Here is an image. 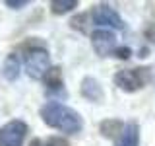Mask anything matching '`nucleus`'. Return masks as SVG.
I'll use <instances>...</instances> for the list:
<instances>
[{
  "instance_id": "1",
  "label": "nucleus",
  "mask_w": 155,
  "mask_h": 146,
  "mask_svg": "<svg viewBox=\"0 0 155 146\" xmlns=\"http://www.w3.org/2000/svg\"><path fill=\"white\" fill-rule=\"evenodd\" d=\"M41 117L48 127H52L56 130H62L66 134H76L84 129L81 115L76 109L60 103V101H47L41 107Z\"/></svg>"
},
{
  "instance_id": "2",
  "label": "nucleus",
  "mask_w": 155,
  "mask_h": 146,
  "mask_svg": "<svg viewBox=\"0 0 155 146\" xmlns=\"http://www.w3.org/2000/svg\"><path fill=\"white\" fill-rule=\"evenodd\" d=\"M114 84L124 92H138L151 80V70L147 66H136V68H124L118 70L113 76Z\"/></svg>"
},
{
  "instance_id": "3",
  "label": "nucleus",
  "mask_w": 155,
  "mask_h": 146,
  "mask_svg": "<svg viewBox=\"0 0 155 146\" xmlns=\"http://www.w3.org/2000/svg\"><path fill=\"white\" fill-rule=\"evenodd\" d=\"M23 62H25V72L35 80L43 78L47 74V70L51 68L48 51L43 47H27L25 55H23Z\"/></svg>"
},
{
  "instance_id": "4",
  "label": "nucleus",
  "mask_w": 155,
  "mask_h": 146,
  "mask_svg": "<svg viewBox=\"0 0 155 146\" xmlns=\"http://www.w3.org/2000/svg\"><path fill=\"white\" fill-rule=\"evenodd\" d=\"M27 134V125L19 119H14L0 129V146H23Z\"/></svg>"
},
{
  "instance_id": "5",
  "label": "nucleus",
  "mask_w": 155,
  "mask_h": 146,
  "mask_svg": "<svg viewBox=\"0 0 155 146\" xmlns=\"http://www.w3.org/2000/svg\"><path fill=\"white\" fill-rule=\"evenodd\" d=\"M91 18H93V23L101 26V29L105 27H114V29H124L122 18L118 16L114 8H110L109 4H99V6L93 8L91 12Z\"/></svg>"
},
{
  "instance_id": "6",
  "label": "nucleus",
  "mask_w": 155,
  "mask_h": 146,
  "mask_svg": "<svg viewBox=\"0 0 155 146\" xmlns=\"http://www.w3.org/2000/svg\"><path fill=\"white\" fill-rule=\"evenodd\" d=\"M91 45L99 57H109L116 51V37L109 29H97L91 33Z\"/></svg>"
},
{
  "instance_id": "7",
  "label": "nucleus",
  "mask_w": 155,
  "mask_h": 146,
  "mask_svg": "<svg viewBox=\"0 0 155 146\" xmlns=\"http://www.w3.org/2000/svg\"><path fill=\"white\" fill-rule=\"evenodd\" d=\"M116 146H140V125L136 121L126 123Z\"/></svg>"
},
{
  "instance_id": "8",
  "label": "nucleus",
  "mask_w": 155,
  "mask_h": 146,
  "mask_svg": "<svg viewBox=\"0 0 155 146\" xmlns=\"http://www.w3.org/2000/svg\"><path fill=\"white\" fill-rule=\"evenodd\" d=\"M81 96L97 103V101L103 99V90H101L99 82L89 76V78H84V82H81Z\"/></svg>"
},
{
  "instance_id": "9",
  "label": "nucleus",
  "mask_w": 155,
  "mask_h": 146,
  "mask_svg": "<svg viewBox=\"0 0 155 146\" xmlns=\"http://www.w3.org/2000/svg\"><path fill=\"white\" fill-rule=\"evenodd\" d=\"M43 80H45V84H47L48 94H56V92H62V88H64L60 68H48L47 74L43 76Z\"/></svg>"
},
{
  "instance_id": "10",
  "label": "nucleus",
  "mask_w": 155,
  "mask_h": 146,
  "mask_svg": "<svg viewBox=\"0 0 155 146\" xmlns=\"http://www.w3.org/2000/svg\"><path fill=\"white\" fill-rule=\"evenodd\" d=\"M19 70H21V68H19L18 57L16 55H10L6 61H4V64H2V76H4V80L14 82L19 76Z\"/></svg>"
},
{
  "instance_id": "11",
  "label": "nucleus",
  "mask_w": 155,
  "mask_h": 146,
  "mask_svg": "<svg viewBox=\"0 0 155 146\" xmlns=\"http://www.w3.org/2000/svg\"><path fill=\"white\" fill-rule=\"evenodd\" d=\"M78 6V0H52L51 2V8H52V14H66L70 10H74Z\"/></svg>"
},
{
  "instance_id": "12",
  "label": "nucleus",
  "mask_w": 155,
  "mask_h": 146,
  "mask_svg": "<svg viewBox=\"0 0 155 146\" xmlns=\"http://www.w3.org/2000/svg\"><path fill=\"white\" fill-rule=\"evenodd\" d=\"M118 130H120L118 121H105V123L101 125V133H103L105 136H114Z\"/></svg>"
},
{
  "instance_id": "13",
  "label": "nucleus",
  "mask_w": 155,
  "mask_h": 146,
  "mask_svg": "<svg viewBox=\"0 0 155 146\" xmlns=\"http://www.w3.org/2000/svg\"><path fill=\"white\" fill-rule=\"evenodd\" d=\"M43 146H68V140L62 136H51L47 142H43Z\"/></svg>"
},
{
  "instance_id": "14",
  "label": "nucleus",
  "mask_w": 155,
  "mask_h": 146,
  "mask_svg": "<svg viewBox=\"0 0 155 146\" xmlns=\"http://www.w3.org/2000/svg\"><path fill=\"white\" fill-rule=\"evenodd\" d=\"M113 55H114L116 58H128L130 55H132V51H130L128 47H116V51L113 53Z\"/></svg>"
},
{
  "instance_id": "15",
  "label": "nucleus",
  "mask_w": 155,
  "mask_h": 146,
  "mask_svg": "<svg viewBox=\"0 0 155 146\" xmlns=\"http://www.w3.org/2000/svg\"><path fill=\"white\" fill-rule=\"evenodd\" d=\"M27 4V0H6V6L8 8H14V10H19Z\"/></svg>"
},
{
  "instance_id": "16",
  "label": "nucleus",
  "mask_w": 155,
  "mask_h": 146,
  "mask_svg": "<svg viewBox=\"0 0 155 146\" xmlns=\"http://www.w3.org/2000/svg\"><path fill=\"white\" fill-rule=\"evenodd\" d=\"M29 146H43V142H41V140H39V138H35V140H33V142L29 144Z\"/></svg>"
}]
</instances>
